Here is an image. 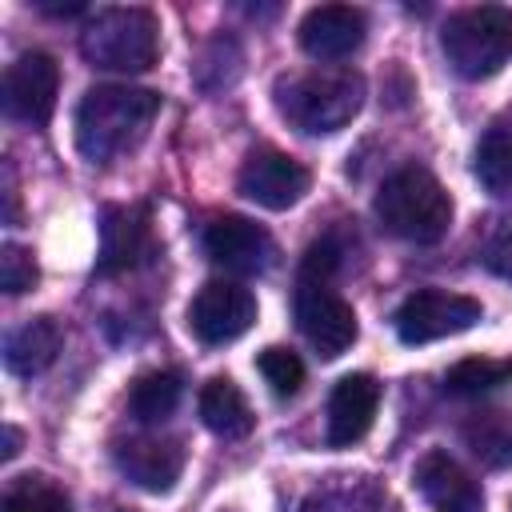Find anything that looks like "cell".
Segmentation results:
<instances>
[{
    "mask_svg": "<svg viewBox=\"0 0 512 512\" xmlns=\"http://www.w3.org/2000/svg\"><path fill=\"white\" fill-rule=\"evenodd\" d=\"M160 92L136 88V84H96L84 92L76 108V148L92 164H108L124 152H132L156 112H160Z\"/></svg>",
    "mask_w": 512,
    "mask_h": 512,
    "instance_id": "obj_1",
    "label": "cell"
},
{
    "mask_svg": "<svg viewBox=\"0 0 512 512\" xmlns=\"http://www.w3.org/2000/svg\"><path fill=\"white\" fill-rule=\"evenodd\" d=\"M336 260H340V248L336 240H316L300 264V276H296V324L304 332V340L316 348V356L324 360H336L344 356L352 344H356V312L352 304L332 288V272H336Z\"/></svg>",
    "mask_w": 512,
    "mask_h": 512,
    "instance_id": "obj_2",
    "label": "cell"
},
{
    "mask_svg": "<svg viewBox=\"0 0 512 512\" xmlns=\"http://www.w3.org/2000/svg\"><path fill=\"white\" fill-rule=\"evenodd\" d=\"M364 96H368L364 76L352 68L304 72V76H292L288 84L276 88V108L296 132L328 136V132H340L344 124H352L360 116Z\"/></svg>",
    "mask_w": 512,
    "mask_h": 512,
    "instance_id": "obj_3",
    "label": "cell"
},
{
    "mask_svg": "<svg viewBox=\"0 0 512 512\" xmlns=\"http://www.w3.org/2000/svg\"><path fill=\"white\" fill-rule=\"evenodd\" d=\"M376 220L384 232L408 244H436L452 224V196L428 168H400L376 192Z\"/></svg>",
    "mask_w": 512,
    "mask_h": 512,
    "instance_id": "obj_4",
    "label": "cell"
},
{
    "mask_svg": "<svg viewBox=\"0 0 512 512\" xmlns=\"http://www.w3.org/2000/svg\"><path fill=\"white\" fill-rule=\"evenodd\" d=\"M80 56L104 72H148L160 56V24L148 8H100L80 32Z\"/></svg>",
    "mask_w": 512,
    "mask_h": 512,
    "instance_id": "obj_5",
    "label": "cell"
},
{
    "mask_svg": "<svg viewBox=\"0 0 512 512\" xmlns=\"http://www.w3.org/2000/svg\"><path fill=\"white\" fill-rule=\"evenodd\" d=\"M440 48L464 80H488L512 60V8L480 4L448 16L440 28Z\"/></svg>",
    "mask_w": 512,
    "mask_h": 512,
    "instance_id": "obj_6",
    "label": "cell"
},
{
    "mask_svg": "<svg viewBox=\"0 0 512 512\" xmlns=\"http://www.w3.org/2000/svg\"><path fill=\"white\" fill-rule=\"evenodd\" d=\"M480 316H484V308L472 296L440 292V288H420V292H412L396 308L392 328H396V336L404 344H432V340H444V336L476 328Z\"/></svg>",
    "mask_w": 512,
    "mask_h": 512,
    "instance_id": "obj_7",
    "label": "cell"
},
{
    "mask_svg": "<svg viewBox=\"0 0 512 512\" xmlns=\"http://www.w3.org/2000/svg\"><path fill=\"white\" fill-rule=\"evenodd\" d=\"M256 324V296L236 280H208L188 304V328L200 344L220 348Z\"/></svg>",
    "mask_w": 512,
    "mask_h": 512,
    "instance_id": "obj_8",
    "label": "cell"
},
{
    "mask_svg": "<svg viewBox=\"0 0 512 512\" xmlns=\"http://www.w3.org/2000/svg\"><path fill=\"white\" fill-rule=\"evenodd\" d=\"M200 244H204V256L232 276H260L276 264L272 232L248 216H216L204 228Z\"/></svg>",
    "mask_w": 512,
    "mask_h": 512,
    "instance_id": "obj_9",
    "label": "cell"
},
{
    "mask_svg": "<svg viewBox=\"0 0 512 512\" xmlns=\"http://www.w3.org/2000/svg\"><path fill=\"white\" fill-rule=\"evenodd\" d=\"M56 92H60V68L48 52H24L8 64L4 72V112L20 124L44 128L56 112Z\"/></svg>",
    "mask_w": 512,
    "mask_h": 512,
    "instance_id": "obj_10",
    "label": "cell"
},
{
    "mask_svg": "<svg viewBox=\"0 0 512 512\" xmlns=\"http://www.w3.org/2000/svg\"><path fill=\"white\" fill-rule=\"evenodd\" d=\"M236 188H240L244 200L260 204L268 212H284V208H292V204L304 200V192L312 188V172L300 160H292L288 152L256 148L244 160V168L236 176Z\"/></svg>",
    "mask_w": 512,
    "mask_h": 512,
    "instance_id": "obj_11",
    "label": "cell"
},
{
    "mask_svg": "<svg viewBox=\"0 0 512 512\" xmlns=\"http://www.w3.org/2000/svg\"><path fill=\"white\" fill-rule=\"evenodd\" d=\"M152 248L156 244H152V224H148L144 208H136V204L104 208V216H100V256H96L100 276H116V272H128V268L144 264Z\"/></svg>",
    "mask_w": 512,
    "mask_h": 512,
    "instance_id": "obj_12",
    "label": "cell"
},
{
    "mask_svg": "<svg viewBox=\"0 0 512 512\" xmlns=\"http://www.w3.org/2000/svg\"><path fill=\"white\" fill-rule=\"evenodd\" d=\"M116 468L144 492H168L184 472V444L176 436H132L120 440L112 452Z\"/></svg>",
    "mask_w": 512,
    "mask_h": 512,
    "instance_id": "obj_13",
    "label": "cell"
},
{
    "mask_svg": "<svg viewBox=\"0 0 512 512\" xmlns=\"http://www.w3.org/2000/svg\"><path fill=\"white\" fill-rule=\"evenodd\" d=\"M412 488L420 492V500L432 512H480V504H484L480 484L440 448H432V452H424L416 460Z\"/></svg>",
    "mask_w": 512,
    "mask_h": 512,
    "instance_id": "obj_14",
    "label": "cell"
},
{
    "mask_svg": "<svg viewBox=\"0 0 512 512\" xmlns=\"http://www.w3.org/2000/svg\"><path fill=\"white\" fill-rule=\"evenodd\" d=\"M364 12L352 4H320L300 20V48L312 60H348L364 44Z\"/></svg>",
    "mask_w": 512,
    "mask_h": 512,
    "instance_id": "obj_15",
    "label": "cell"
},
{
    "mask_svg": "<svg viewBox=\"0 0 512 512\" xmlns=\"http://www.w3.org/2000/svg\"><path fill=\"white\" fill-rule=\"evenodd\" d=\"M376 408H380V384L368 372L340 376L328 396V444L352 448L356 440H364L376 420Z\"/></svg>",
    "mask_w": 512,
    "mask_h": 512,
    "instance_id": "obj_16",
    "label": "cell"
},
{
    "mask_svg": "<svg viewBox=\"0 0 512 512\" xmlns=\"http://www.w3.org/2000/svg\"><path fill=\"white\" fill-rule=\"evenodd\" d=\"M60 344H64L60 324L52 316H32L16 332H8V340H4V368L12 376H24V380L40 376L60 356Z\"/></svg>",
    "mask_w": 512,
    "mask_h": 512,
    "instance_id": "obj_17",
    "label": "cell"
},
{
    "mask_svg": "<svg viewBox=\"0 0 512 512\" xmlns=\"http://www.w3.org/2000/svg\"><path fill=\"white\" fill-rule=\"evenodd\" d=\"M200 420L212 436L220 440H244L252 428H256V416L248 408V396L228 380V376H212L204 388H200Z\"/></svg>",
    "mask_w": 512,
    "mask_h": 512,
    "instance_id": "obj_18",
    "label": "cell"
},
{
    "mask_svg": "<svg viewBox=\"0 0 512 512\" xmlns=\"http://www.w3.org/2000/svg\"><path fill=\"white\" fill-rule=\"evenodd\" d=\"M184 396V376L176 368H156V372H144L132 392H128V412L140 420V424H160L176 412Z\"/></svg>",
    "mask_w": 512,
    "mask_h": 512,
    "instance_id": "obj_19",
    "label": "cell"
},
{
    "mask_svg": "<svg viewBox=\"0 0 512 512\" xmlns=\"http://www.w3.org/2000/svg\"><path fill=\"white\" fill-rule=\"evenodd\" d=\"M460 440L484 468L512 464V416L508 412H476L472 420H464Z\"/></svg>",
    "mask_w": 512,
    "mask_h": 512,
    "instance_id": "obj_20",
    "label": "cell"
},
{
    "mask_svg": "<svg viewBox=\"0 0 512 512\" xmlns=\"http://www.w3.org/2000/svg\"><path fill=\"white\" fill-rule=\"evenodd\" d=\"M476 180L496 196L512 200V124H492L476 144Z\"/></svg>",
    "mask_w": 512,
    "mask_h": 512,
    "instance_id": "obj_21",
    "label": "cell"
},
{
    "mask_svg": "<svg viewBox=\"0 0 512 512\" xmlns=\"http://www.w3.org/2000/svg\"><path fill=\"white\" fill-rule=\"evenodd\" d=\"M508 380H512V356H504V360L464 356L444 372V392L460 396V400H472V396H484V392H492V388H500Z\"/></svg>",
    "mask_w": 512,
    "mask_h": 512,
    "instance_id": "obj_22",
    "label": "cell"
},
{
    "mask_svg": "<svg viewBox=\"0 0 512 512\" xmlns=\"http://www.w3.org/2000/svg\"><path fill=\"white\" fill-rule=\"evenodd\" d=\"M0 512H72V504L56 484H48L40 476H20L4 492Z\"/></svg>",
    "mask_w": 512,
    "mask_h": 512,
    "instance_id": "obj_23",
    "label": "cell"
},
{
    "mask_svg": "<svg viewBox=\"0 0 512 512\" xmlns=\"http://www.w3.org/2000/svg\"><path fill=\"white\" fill-rule=\"evenodd\" d=\"M256 368H260L264 384H268L280 400L296 396V392H300V384H304V360H300L292 348H280V344L264 348V352L256 356Z\"/></svg>",
    "mask_w": 512,
    "mask_h": 512,
    "instance_id": "obj_24",
    "label": "cell"
},
{
    "mask_svg": "<svg viewBox=\"0 0 512 512\" xmlns=\"http://www.w3.org/2000/svg\"><path fill=\"white\" fill-rule=\"evenodd\" d=\"M36 280H40V268H36L32 252L20 244H4L0 248V288L8 296H20V292L36 288Z\"/></svg>",
    "mask_w": 512,
    "mask_h": 512,
    "instance_id": "obj_25",
    "label": "cell"
},
{
    "mask_svg": "<svg viewBox=\"0 0 512 512\" xmlns=\"http://www.w3.org/2000/svg\"><path fill=\"white\" fill-rule=\"evenodd\" d=\"M480 260L492 276L512 280V220H496L480 244Z\"/></svg>",
    "mask_w": 512,
    "mask_h": 512,
    "instance_id": "obj_26",
    "label": "cell"
},
{
    "mask_svg": "<svg viewBox=\"0 0 512 512\" xmlns=\"http://www.w3.org/2000/svg\"><path fill=\"white\" fill-rule=\"evenodd\" d=\"M16 452H20V432L8 424V428H4V452H0V456H4V460H12Z\"/></svg>",
    "mask_w": 512,
    "mask_h": 512,
    "instance_id": "obj_27",
    "label": "cell"
},
{
    "mask_svg": "<svg viewBox=\"0 0 512 512\" xmlns=\"http://www.w3.org/2000/svg\"><path fill=\"white\" fill-rule=\"evenodd\" d=\"M508 512H512V504H508Z\"/></svg>",
    "mask_w": 512,
    "mask_h": 512,
    "instance_id": "obj_28",
    "label": "cell"
}]
</instances>
